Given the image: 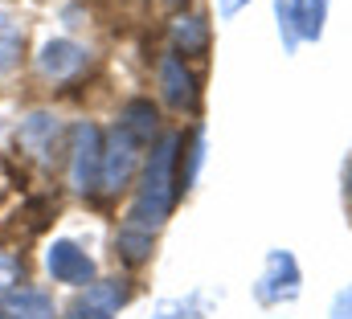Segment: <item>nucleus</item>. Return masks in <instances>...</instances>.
Wrapping results in <instances>:
<instances>
[{"mask_svg": "<svg viewBox=\"0 0 352 319\" xmlns=\"http://www.w3.org/2000/svg\"><path fill=\"white\" fill-rule=\"evenodd\" d=\"M16 144L37 160H54V148H58V123L50 115H29L21 127H16Z\"/></svg>", "mask_w": 352, "mask_h": 319, "instance_id": "9d476101", "label": "nucleus"}, {"mask_svg": "<svg viewBox=\"0 0 352 319\" xmlns=\"http://www.w3.org/2000/svg\"><path fill=\"white\" fill-rule=\"evenodd\" d=\"M299 291V266L291 254L274 250L266 258V274H263V287H258V299L263 303H278V299H291Z\"/></svg>", "mask_w": 352, "mask_h": 319, "instance_id": "6e6552de", "label": "nucleus"}, {"mask_svg": "<svg viewBox=\"0 0 352 319\" xmlns=\"http://www.w3.org/2000/svg\"><path fill=\"white\" fill-rule=\"evenodd\" d=\"M156 127H160V119H156V107H152L148 98H131V102L119 111V131L131 135L135 144H152Z\"/></svg>", "mask_w": 352, "mask_h": 319, "instance_id": "9b49d317", "label": "nucleus"}, {"mask_svg": "<svg viewBox=\"0 0 352 319\" xmlns=\"http://www.w3.org/2000/svg\"><path fill=\"white\" fill-rule=\"evenodd\" d=\"M140 144L131 140V135H123L119 127L107 135V144H102V168H98V184L107 188V192H119V188H127V180H131V172H135V152Z\"/></svg>", "mask_w": 352, "mask_h": 319, "instance_id": "7ed1b4c3", "label": "nucleus"}, {"mask_svg": "<svg viewBox=\"0 0 352 319\" xmlns=\"http://www.w3.org/2000/svg\"><path fill=\"white\" fill-rule=\"evenodd\" d=\"M238 4H246V0H221V12L230 16V12H238Z\"/></svg>", "mask_w": 352, "mask_h": 319, "instance_id": "6ab92c4d", "label": "nucleus"}, {"mask_svg": "<svg viewBox=\"0 0 352 319\" xmlns=\"http://www.w3.org/2000/svg\"><path fill=\"white\" fill-rule=\"evenodd\" d=\"M0 319H54V303L33 287H8L0 291Z\"/></svg>", "mask_w": 352, "mask_h": 319, "instance_id": "1a4fd4ad", "label": "nucleus"}, {"mask_svg": "<svg viewBox=\"0 0 352 319\" xmlns=\"http://www.w3.org/2000/svg\"><path fill=\"white\" fill-rule=\"evenodd\" d=\"M45 266L58 283H70V287H90L94 283V262L74 241H54L50 254H45Z\"/></svg>", "mask_w": 352, "mask_h": 319, "instance_id": "39448f33", "label": "nucleus"}, {"mask_svg": "<svg viewBox=\"0 0 352 319\" xmlns=\"http://www.w3.org/2000/svg\"><path fill=\"white\" fill-rule=\"evenodd\" d=\"M98 168H102V135L94 123H78L70 135V180L78 192L98 188Z\"/></svg>", "mask_w": 352, "mask_h": 319, "instance_id": "f03ea898", "label": "nucleus"}, {"mask_svg": "<svg viewBox=\"0 0 352 319\" xmlns=\"http://www.w3.org/2000/svg\"><path fill=\"white\" fill-rule=\"evenodd\" d=\"M87 66H90V54L82 50V45H74V41H50V45L37 54V70H41L45 78H54V82L78 78Z\"/></svg>", "mask_w": 352, "mask_h": 319, "instance_id": "423d86ee", "label": "nucleus"}, {"mask_svg": "<svg viewBox=\"0 0 352 319\" xmlns=\"http://www.w3.org/2000/svg\"><path fill=\"white\" fill-rule=\"evenodd\" d=\"M127 299H131V283H127V278H102V283H90L87 291L74 299L70 319H111Z\"/></svg>", "mask_w": 352, "mask_h": 319, "instance_id": "20e7f679", "label": "nucleus"}, {"mask_svg": "<svg viewBox=\"0 0 352 319\" xmlns=\"http://www.w3.org/2000/svg\"><path fill=\"white\" fill-rule=\"evenodd\" d=\"M21 54H25V29L0 12V70H12L21 62Z\"/></svg>", "mask_w": 352, "mask_h": 319, "instance_id": "4468645a", "label": "nucleus"}, {"mask_svg": "<svg viewBox=\"0 0 352 319\" xmlns=\"http://www.w3.org/2000/svg\"><path fill=\"white\" fill-rule=\"evenodd\" d=\"M278 29H283V45L295 50V41L303 37V0H278Z\"/></svg>", "mask_w": 352, "mask_h": 319, "instance_id": "2eb2a0df", "label": "nucleus"}, {"mask_svg": "<svg viewBox=\"0 0 352 319\" xmlns=\"http://www.w3.org/2000/svg\"><path fill=\"white\" fill-rule=\"evenodd\" d=\"M324 12H328V0H307V8H303V37H320L324 33Z\"/></svg>", "mask_w": 352, "mask_h": 319, "instance_id": "dca6fc26", "label": "nucleus"}, {"mask_svg": "<svg viewBox=\"0 0 352 319\" xmlns=\"http://www.w3.org/2000/svg\"><path fill=\"white\" fill-rule=\"evenodd\" d=\"M173 41L184 54H205L209 50V21L201 12H180L173 21Z\"/></svg>", "mask_w": 352, "mask_h": 319, "instance_id": "f8f14e48", "label": "nucleus"}, {"mask_svg": "<svg viewBox=\"0 0 352 319\" xmlns=\"http://www.w3.org/2000/svg\"><path fill=\"white\" fill-rule=\"evenodd\" d=\"M160 86H164V98L173 102L176 111H197L201 90H197V78L188 74L180 54H164L160 58Z\"/></svg>", "mask_w": 352, "mask_h": 319, "instance_id": "0eeeda50", "label": "nucleus"}, {"mask_svg": "<svg viewBox=\"0 0 352 319\" xmlns=\"http://www.w3.org/2000/svg\"><path fill=\"white\" fill-rule=\"evenodd\" d=\"M201 316V299H192V303H180V307H173V311H164L160 319H197Z\"/></svg>", "mask_w": 352, "mask_h": 319, "instance_id": "a211bd4d", "label": "nucleus"}, {"mask_svg": "<svg viewBox=\"0 0 352 319\" xmlns=\"http://www.w3.org/2000/svg\"><path fill=\"white\" fill-rule=\"evenodd\" d=\"M176 152H180V135H164L156 148H152V160L144 168V184L135 192V205L127 213L123 226L131 230H144V234H156L164 226V217L173 213L176 192H180V176H176Z\"/></svg>", "mask_w": 352, "mask_h": 319, "instance_id": "f257e3e1", "label": "nucleus"}, {"mask_svg": "<svg viewBox=\"0 0 352 319\" xmlns=\"http://www.w3.org/2000/svg\"><path fill=\"white\" fill-rule=\"evenodd\" d=\"M152 238H156V234H144V230L123 226L119 238H115V250H119V258H123L127 266H140V262H148V254H152Z\"/></svg>", "mask_w": 352, "mask_h": 319, "instance_id": "ddd939ff", "label": "nucleus"}, {"mask_svg": "<svg viewBox=\"0 0 352 319\" xmlns=\"http://www.w3.org/2000/svg\"><path fill=\"white\" fill-rule=\"evenodd\" d=\"M349 197H352V168H349Z\"/></svg>", "mask_w": 352, "mask_h": 319, "instance_id": "aec40b11", "label": "nucleus"}, {"mask_svg": "<svg viewBox=\"0 0 352 319\" xmlns=\"http://www.w3.org/2000/svg\"><path fill=\"white\" fill-rule=\"evenodd\" d=\"M332 319H352V287L332 299Z\"/></svg>", "mask_w": 352, "mask_h": 319, "instance_id": "f3484780", "label": "nucleus"}]
</instances>
